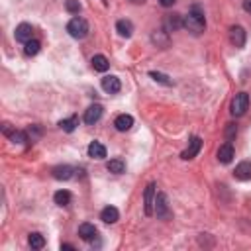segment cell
I'll list each match as a JSON object with an SVG mask.
<instances>
[{"label": "cell", "instance_id": "1", "mask_svg": "<svg viewBox=\"0 0 251 251\" xmlns=\"http://www.w3.org/2000/svg\"><path fill=\"white\" fill-rule=\"evenodd\" d=\"M183 28L188 30L192 35H200L206 30V16H204V10L198 4H194L188 10V14L183 18Z\"/></svg>", "mask_w": 251, "mask_h": 251}, {"label": "cell", "instance_id": "2", "mask_svg": "<svg viewBox=\"0 0 251 251\" xmlns=\"http://www.w3.org/2000/svg\"><path fill=\"white\" fill-rule=\"evenodd\" d=\"M67 32H69V35H71V37H75V39H84V37L88 35L90 28H88V22H86L84 18L75 16V18H71V20H69V24H67Z\"/></svg>", "mask_w": 251, "mask_h": 251}, {"label": "cell", "instance_id": "3", "mask_svg": "<svg viewBox=\"0 0 251 251\" xmlns=\"http://www.w3.org/2000/svg\"><path fill=\"white\" fill-rule=\"evenodd\" d=\"M247 110H249V94H247V92H237V94L232 98L230 112H232L235 118H239V116H243Z\"/></svg>", "mask_w": 251, "mask_h": 251}, {"label": "cell", "instance_id": "4", "mask_svg": "<svg viewBox=\"0 0 251 251\" xmlns=\"http://www.w3.org/2000/svg\"><path fill=\"white\" fill-rule=\"evenodd\" d=\"M155 196H157V190H155V184L149 183L143 190V212L145 216H153L155 214Z\"/></svg>", "mask_w": 251, "mask_h": 251}, {"label": "cell", "instance_id": "5", "mask_svg": "<svg viewBox=\"0 0 251 251\" xmlns=\"http://www.w3.org/2000/svg\"><path fill=\"white\" fill-rule=\"evenodd\" d=\"M155 216L161 218V220H169L171 218V208H169V200H167V194L159 192L155 196Z\"/></svg>", "mask_w": 251, "mask_h": 251}, {"label": "cell", "instance_id": "6", "mask_svg": "<svg viewBox=\"0 0 251 251\" xmlns=\"http://www.w3.org/2000/svg\"><path fill=\"white\" fill-rule=\"evenodd\" d=\"M200 149H202V139H200L198 135L190 137V141H188V147H186L184 151L181 153V159H184V161H190V159H194V157L200 153Z\"/></svg>", "mask_w": 251, "mask_h": 251}, {"label": "cell", "instance_id": "7", "mask_svg": "<svg viewBox=\"0 0 251 251\" xmlns=\"http://www.w3.org/2000/svg\"><path fill=\"white\" fill-rule=\"evenodd\" d=\"M100 84H102V90L108 92V94H118L122 90V83H120V79L116 75H106Z\"/></svg>", "mask_w": 251, "mask_h": 251}, {"label": "cell", "instance_id": "8", "mask_svg": "<svg viewBox=\"0 0 251 251\" xmlns=\"http://www.w3.org/2000/svg\"><path fill=\"white\" fill-rule=\"evenodd\" d=\"M245 39H247V33H245V30L241 26H232L230 28V41H232L234 47L241 49L245 45Z\"/></svg>", "mask_w": 251, "mask_h": 251}, {"label": "cell", "instance_id": "9", "mask_svg": "<svg viewBox=\"0 0 251 251\" xmlns=\"http://www.w3.org/2000/svg\"><path fill=\"white\" fill-rule=\"evenodd\" d=\"M102 114H104V108L102 106H100V104H90L86 108V112H84V124H88V126L96 124L100 118H102Z\"/></svg>", "mask_w": 251, "mask_h": 251}, {"label": "cell", "instance_id": "10", "mask_svg": "<svg viewBox=\"0 0 251 251\" xmlns=\"http://www.w3.org/2000/svg\"><path fill=\"white\" fill-rule=\"evenodd\" d=\"M14 37H16V41H20V43H28L30 39H33V28L24 22V24H20V26L16 28Z\"/></svg>", "mask_w": 251, "mask_h": 251}, {"label": "cell", "instance_id": "11", "mask_svg": "<svg viewBox=\"0 0 251 251\" xmlns=\"http://www.w3.org/2000/svg\"><path fill=\"white\" fill-rule=\"evenodd\" d=\"M234 155H235V151H234V145H232V143L226 141L224 145L218 147V161H220V163H224V165L232 163V161H234Z\"/></svg>", "mask_w": 251, "mask_h": 251}, {"label": "cell", "instance_id": "12", "mask_svg": "<svg viewBox=\"0 0 251 251\" xmlns=\"http://www.w3.org/2000/svg\"><path fill=\"white\" fill-rule=\"evenodd\" d=\"M51 175H53V179H57V181H69V179H73L75 169H73L71 165H57V167L51 169Z\"/></svg>", "mask_w": 251, "mask_h": 251}, {"label": "cell", "instance_id": "13", "mask_svg": "<svg viewBox=\"0 0 251 251\" xmlns=\"http://www.w3.org/2000/svg\"><path fill=\"white\" fill-rule=\"evenodd\" d=\"M151 43H153L155 47H159V49H167V47H169V43H171V39H169V32H165V30H157V32H153V33H151Z\"/></svg>", "mask_w": 251, "mask_h": 251}, {"label": "cell", "instance_id": "14", "mask_svg": "<svg viewBox=\"0 0 251 251\" xmlns=\"http://www.w3.org/2000/svg\"><path fill=\"white\" fill-rule=\"evenodd\" d=\"M79 235H81V239H84V241H94V237L98 235V230H96L94 224L84 222V224L79 226Z\"/></svg>", "mask_w": 251, "mask_h": 251}, {"label": "cell", "instance_id": "15", "mask_svg": "<svg viewBox=\"0 0 251 251\" xmlns=\"http://www.w3.org/2000/svg\"><path fill=\"white\" fill-rule=\"evenodd\" d=\"M234 177L237 181H251V161H241L237 163L235 171H234Z\"/></svg>", "mask_w": 251, "mask_h": 251}, {"label": "cell", "instance_id": "16", "mask_svg": "<svg viewBox=\"0 0 251 251\" xmlns=\"http://www.w3.org/2000/svg\"><path fill=\"white\" fill-rule=\"evenodd\" d=\"M100 220H102L104 224H116L120 220V212L116 206H106L102 208V212H100Z\"/></svg>", "mask_w": 251, "mask_h": 251}, {"label": "cell", "instance_id": "17", "mask_svg": "<svg viewBox=\"0 0 251 251\" xmlns=\"http://www.w3.org/2000/svg\"><path fill=\"white\" fill-rule=\"evenodd\" d=\"M86 151H88V157H92V159H104L106 157V147L100 141H92Z\"/></svg>", "mask_w": 251, "mask_h": 251}, {"label": "cell", "instance_id": "18", "mask_svg": "<svg viewBox=\"0 0 251 251\" xmlns=\"http://www.w3.org/2000/svg\"><path fill=\"white\" fill-rule=\"evenodd\" d=\"M165 32H175V30H181L183 28V16L181 14H169L165 18V24H163Z\"/></svg>", "mask_w": 251, "mask_h": 251}, {"label": "cell", "instance_id": "19", "mask_svg": "<svg viewBox=\"0 0 251 251\" xmlns=\"http://www.w3.org/2000/svg\"><path fill=\"white\" fill-rule=\"evenodd\" d=\"M114 126H116L118 132H128V130H132V126H134V118H132L130 114H120V116L114 120Z\"/></svg>", "mask_w": 251, "mask_h": 251}, {"label": "cell", "instance_id": "20", "mask_svg": "<svg viewBox=\"0 0 251 251\" xmlns=\"http://www.w3.org/2000/svg\"><path fill=\"white\" fill-rule=\"evenodd\" d=\"M116 32H118V35H122V37H132V33H134V24L130 22V20H118L116 22Z\"/></svg>", "mask_w": 251, "mask_h": 251}, {"label": "cell", "instance_id": "21", "mask_svg": "<svg viewBox=\"0 0 251 251\" xmlns=\"http://www.w3.org/2000/svg\"><path fill=\"white\" fill-rule=\"evenodd\" d=\"M90 63H92V69L98 71V73H104V71H108V67H110V61H108L104 55H94Z\"/></svg>", "mask_w": 251, "mask_h": 251}, {"label": "cell", "instance_id": "22", "mask_svg": "<svg viewBox=\"0 0 251 251\" xmlns=\"http://www.w3.org/2000/svg\"><path fill=\"white\" fill-rule=\"evenodd\" d=\"M53 200H55L57 206H69L71 200H73V196H71L69 190H57V192L53 194Z\"/></svg>", "mask_w": 251, "mask_h": 251}, {"label": "cell", "instance_id": "23", "mask_svg": "<svg viewBox=\"0 0 251 251\" xmlns=\"http://www.w3.org/2000/svg\"><path fill=\"white\" fill-rule=\"evenodd\" d=\"M28 243H30L32 249H43V247H45V237H43L39 232H33V234H30Z\"/></svg>", "mask_w": 251, "mask_h": 251}, {"label": "cell", "instance_id": "24", "mask_svg": "<svg viewBox=\"0 0 251 251\" xmlns=\"http://www.w3.org/2000/svg\"><path fill=\"white\" fill-rule=\"evenodd\" d=\"M77 126H79V118H77V116H71V118H65V120L59 122V128H61L63 132H67V134L75 132Z\"/></svg>", "mask_w": 251, "mask_h": 251}, {"label": "cell", "instance_id": "25", "mask_svg": "<svg viewBox=\"0 0 251 251\" xmlns=\"http://www.w3.org/2000/svg\"><path fill=\"white\" fill-rule=\"evenodd\" d=\"M106 169H108L110 173H114V175H122V173L126 171V163H124L122 159H110V161L106 163Z\"/></svg>", "mask_w": 251, "mask_h": 251}, {"label": "cell", "instance_id": "26", "mask_svg": "<svg viewBox=\"0 0 251 251\" xmlns=\"http://www.w3.org/2000/svg\"><path fill=\"white\" fill-rule=\"evenodd\" d=\"M26 47H24V53L28 55V57H33V55H37L39 53V49H41V43L37 41V39H30L28 43H24Z\"/></svg>", "mask_w": 251, "mask_h": 251}, {"label": "cell", "instance_id": "27", "mask_svg": "<svg viewBox=\"0 0 251 251\" xmlns=\"http://www.w3.org/2000/svg\"><path fill=\"white\" fill-rule=\"evenodd\" d=\"M149 77H151L155 83H159V84L173 86V79H171V77H167V75H163V73H159V71H149Z\"/></svg>", "mask_w": 251, "mask_h": 251}, {"label": "cell", "instance_id": "28", "mask_svg": "<svg viewBox=\"0 0 251 251\" xmlns=\"http://www.w3.org/2000/svg\"><path fill=\"white\" fill-rule=\"evenodd\" d=\"M10 137V141L12 143H18V145H22V143H28L30 139H28V134L26 132H22V130H12V134L8 135Z\"/></svg>", "mask_w": 251, "mask_h": 251}, {"label": "cell", "instance_id": "29", "mask_svg": "<svg viewBox=\"0 0 251 251\" xmlns=\"http://www.w3.org/2000/svg\"><path fill=\"white\" fill-rule=\"evenodd\" d=\"M65 8L69 14H79L81 12V2L79 0H65Z\"/></svg>", "mask_w": 251, "mask_h": 251}, {"label": "cell", "instance_id": "30", "mask_svg": "<svg viewBox=\"0 0 251 251\" xmlns=\"http://www.w3.org/2000/svg\"><path fill=\"white\" fill-rule=\"evenodd\" d=\"M235 135H237V128H235V124H228V126H226V141H228V143H232V141L235 139Z\"/></svg>", "mask_w": 251, "mask_h": 251}, {"label": "cell", "instance_id": "31", "mask_svg": "<svg viewBox=\"0 0 251 251\" xmlns=\"http://www.w3.org/2000/svg\"><path fill=\"white\" fill-rule=\"evenodd\" d=\"M175 2H177V0H159V4H161L163 8H171Z\"/></svg>", "mask_w": 251, "mask_h": 251}, {"label": "cell", "instance_id": "32", "mask_svg": "<svg viewBox=\"0 0 251 251\" xmlns=\"http://www.w3.org/2000/svg\"><path fill=\"white\" fill-rule=\"evenodd\" d=\"M243 10L251 14V0H243Z\"/></svg>", "mask_w": 251, "mask_h": 251}, {"label": "cell", "instance_id": "33", "mask_svg": "<svg viewBox=\"0 0 251 251\" xmlns=\"http://www.w3.org/2000/svg\"><path fill=\"white\" fill-rule=\"evenodd\" d=\"M61 249H69V251H75V245H71V243H61Z\"/></svg>", "mask_w": 251, "mask_h": 251}, {"label": "cell", "instance_id": "34", "mask_svg": "<svg viewBox=\"0 0 251 251\" xmlns=\"http://www.w3.org/2000/svg\"><path fill=\"white\" fill-rule=\"evenodd\" d=\"M130 2H132V4H143L145 0H130Z\"/></svg>", "mask_w": 251, "mask_h": 251}]
</instances>
